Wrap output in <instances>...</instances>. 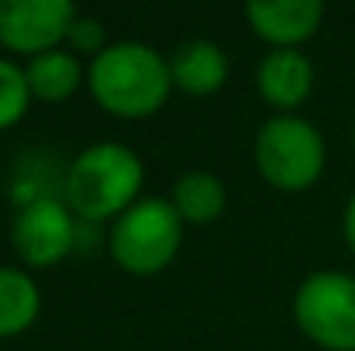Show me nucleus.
<instances>
[{
  "mask_svg": "<svg viewBox=\"0 0 355 351\" xmlns=\"http://www.w3.org/2000/svg\"><path fill=\"white\" fill-rule=\"evenodd\" d=\"M90 93L114 117H152L173 90L169 59L145 42H114L90 62Z\"/></svg>",
  "mask_w": 355,
  "mask_h": 351,
  "instance_id": "f257e3e1",
  "label": "nucleus"
},
{
  "mask_svg": "<svg viewBox=\"0 0 355 351\" xmlns=\"http://www.w3.org/2000/svg\"><path fill=\"white\" fill-rule=\"evenodd\" d=\"M141 183H145V165L141 159L124 148L118 141H101L83 148L62 179V193L69 210L87 221V224H101L121 217L131 204H138L141 197Z\"/></svg>",
  "mask_w": 355,
  "mask_h": 351,
  "instance_id": "f03ea898",
  "label": "nucleus"
},
{
  "mask_svg": "<svg viewBox=\"0 0 355 351\" xmlns=\"http://www.w3.org/2000/svg\"><path fill=\"white\" fill-rule=\"evenodd\" d=\"M183 241V217L176 214L173 200L141 197L111 224V258L128 276H155L162 272Z\"/></svg>",
  "mask_w": 355,
  "mask_h": 351,
  "instance_id": "7ed1b4c3",
  "label": "nucleus"
},
{
  "mask_svg": "<svg viewBox=\"0 0 355 351\" xmlns=\"http://www.w3.org/2000/svg\"><path fill=\"white\" fill-rule=\"evenodd\" d=\"M324 138L297 114H276L255 134V165L262 179L283 193H300L314 186L324 172Z\"/></svg>",
  "mask_w": 355,
  "mask_h": 351,
  "instance_id": "20e7f679",
  "label": "nucleus"
},
{
  "mask_svg": "<svg viewBox=\"0 0 355 351\" xmlns=\"http://www.w3.org/2000/svg\"><path fill=\"white\" fill-rule=\"evenodd\" d=\"M293 317L314 345L355 351V276L335 269L307 276L293 296Z\"/></svg>",
  "mask_w": 355,
  "mask_h": 351,
  "instance_id": "39448f33",
  "label": "nucleus"
},
{
  "mask_svg": "<svg viewBox=\"0 0 355 351\" xmlns=\"http://www.w3.org/2000/svg\"><path fill=\"white\" fill-rule=\"evenodd\" d=\"M14 251L31 269H49L62 262L80 241V217L59 197H28L10 224Z\"/></svg>",
  "mask_w": 355,
  "mask_h": 351,
  "instance_id": "423d86ee",
  "label": "nucleus"
},
{
  "mask_svg": "<svg viewBox=\"0 0 355 351\" xmlns=\"http://www.w3.org/2000/svg\"><path fill=\"white\" fill-rule=\"evenodd\" d=\"M76 17L69 0H0V45L35 59L59 48Z\"/></svg>",
  "mask_w": 355,
  "mask_h": 351,
  "instance_id": "0eeeda50",
  "label": "nucleus"
},
{
  "mask_svg": "<svg viewBox=\"0 0 355 351\" xmlns=\"http://www.w3.org/2000/svg\"><path fill=\"white\" fill-rule=\"evenodd\" d=\"M321 0H252L245 7L248 28L272 48H297L321 28Z\"/></svg>",
  "mask_w": 355,
  "mask_h": 351,
  "instance_id": "6e6552de",
  "label": "nucleus"
},
{
  "mask_svg": "<svg viewBox=\"0 0 355 351\" xmlns=\"http://www.w3.org/2000/svg\"><path fill=\"white\" fill-rule=\"evenodd\" d=\"M314 90V66L300 48H272L259 62V93L279 111L300 107Z\"/></svg>",
  "mask_w": 355,
  "mask_h": 351,
  "instance_id": "1a4fd4ad",
  "label": "nucleus"
},
{
  "mask_svg": "<svg viewBox=\"0 0 355 351\" xmlns=\"http://www.w3.org/2000/svg\"><path fill=\"white\" fill-rule=\"evenodd\" d=\"M169 69H173V87H180L190 97H211L228 80V55L221 45L207 38H193L173 52Z\"/></svg>",
  "mask_w": 355,
  "mask_h": 351,
  "instance_id": "9d476101",
  "label": "nucleus"
},
{
  "mask_svg": "<svg viewBox=\"0 0 355 351\" xmlns=\"http://www.w3.org/2000/svg\"><path fill=\"white\" fill-rule=\"evenodd\" d=\"M24 76H28V87H31L35 100L62 104V100H69L80 90L83 66H80V59L69 48H52V52H42V55L28 59Z\"/></svg>",
  "mask_w": 355,
  "mask_h": 351,
  "instance_id": "9b49d317",
  "label": "nucleus"
},
{
  "mask_svg": "<svg viewBox=\"0 0 355 351\" xmlns=\"http://www.w3.org/2000/svg\"><path fill=\"white\" fill-rule=\"evenodd\" d=\"M173 207L183 217V224H214L228 207V190H225L221 176L193 169V172L176 179Z\"/></svg>",
  "mask_w": 355,
  "mask_h": 351,
  "instance_id": "f8f14e48",
  "label": "nucleus"
},
{
  "mask_svg": "<svg viewBox=\"0 0 355 351\" xmlns=\"http://www.w3.org/2000/svg\"><path fill=\"white\" fill-rule=\"evenodd\" d=\"M42 293L24 269L0 265V338H14L35 324Z\"/></svg>",
  "mask_w": 355,
  "mask_h": 351,
  "instance_id": "ddd939ff",
  "label": "nucleus"
},
{
  "mask_svg": "<svg viewBox=\"0 0 355 351\" xmlns=\"http://www.w3.org/2000/svg\"><path fill=\"white\" fill-rule=\"evenodd\" d=\"M28 104H31V87H28L24 69L0 59V131L14 127L28 114Z\"/></svg>",
  "mask_w": 355,
  "mask_h": 351,
  "instance_id": "4468645a",
  "label": "nucleus"
},
{
  "mask_svg": "<svg viewBox=\"0 0 355 351\" xmlns=\"http://www.w3.org/2000/svg\"><path fill=\"white\" fill-rule=\"evenodd\" d=\"M69 52L73 55H101L104 48H107V42H104V24L97 21V17H76L73 21V31H69Z\"/></svg>",
  "mask_w": 355,
  "mask_h": 351,
  "instance_id": "2eb2a0df",
  "label": "nucleus"
},
{
  "mask_svg": "<svg viewBox=\"0 0 355 351\" xmlns=\"http://www.w3.org/2000/svg\"><path fill=\"white\" fill-rule=\"evenodd\" d=\"M342 228H345L349 248L355 251V193H352V200H349V207H345V221H342Z\"/></svg>",
  "mask_w": 355,
  "mask_h": 351,
  "instance_id": "dca6fc26",
  "label": "nucleus"
},
{
  "mask_svg": "<svg viewBox=\"0 0 355 351\" xmlns=\"http://www.w3.org/2000/svg\"><path fill=\"white\" fill-rule=\"evenodd\" d=\"M352 138H355V131H352Z\"/></svg>",
  "mask_w": 355,
  "mask_h": 351,
  "instance_id": "f3484780",
  "label": "nucleus"
}]
</instances>
